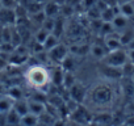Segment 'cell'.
Listing matches in <instances>:
<instances>
[{
  "label": "cell",
  "instance_id": "cell-1",
  "mask_svg": "<svg viewBox=\"0 0 134 126\" xmlns=\"http://www.w3.org/2000/svg\"><path fill=\"white\" fill-rule=\"evenodd\" d=\"M28 83L34 88H43L50 83V74L41 66H33L26 74Z\"/></svg>",
  "mask_w": 134,
  "mask_h": 126
},
{
  "label": "cell",
  "instance_id": "cell-2",
  "mask_svg": "<svg viewBox=\"0 0 134 126\" xmlns=\"http://www.w3.org/2000/svg\"><path fill=\"white\" fill-rule=\"evenodd\" d=\"M127 54L126 51L117 49V50H112L109 53H107V55L104 56L105 60V65L110 66V67H116V68H121L124 67L126 63H127Z\"/></svg>",
  "mask_w": 134,
  "mask_h": 126
},
{
  "label": "cell",
  "instance_id": "cell-3",
  "mask_svg": "<svg viewBox=\"0 0 134 126\" xmlns=\"http://www.w3.org/2000/svg\"><path fill=\"white\" fill-rule=\"evenodd\" d=\"M112 95H113V92H112V89L108 85L100 84V85H97L92 91V95L91 96H92L93 102H96L99 105H105V104H108V102L112 101Z\"/></svg>",
  "mask_w": 134,
  "mask_h": 126
},
{
  "label": "cell",
  "instance_id": "cell-4",
  "mask_svg": "<svg viewBox=\"0 0 134 126\" xmlns=\"http://www.w3.org/2000/svg\"><path fill=\"white\" fill-rule=\"evenodd\" d=\"M67 56V49L63 46V45H57L54 46L53 49L49 50V58L53 60V62H57V63H62V60Z\"/></svg>",
  "mask_w": 134,
  "mask_h": 126
},
{
  "label": "cell",
  "instance_id": "cell-5",
  "mask_svg": "<svg viewBox=\"0 0 134 126\" xmlns=\"http://www.w3.org/2000/svg\"><path fill=\"white\" fill-rule=\"evenodd\" d=\"M17 20L15 9H8V8H2L0 9V22L4 26H8L11 24H15V21Z\"/></svg>",
  "mask_w": 134,
  "mask_h": 126
},
{
  "label": "cell",
  "instance_id": "cell-6",
  "mask_svg": "<svg viewBox=\"0 0 134 126\" xmlns=\"http://www.w3.org/2000/svg\"><path fill=\"white\" fill-rule=\"evenodd\" d=\"M28 105H29V113L34 114V116H42L45 112H46V105L45 102H41V101H36V100H29L28 101Z\"/></svg>",
  "mask_w": 134,
  "mask_h": 126
},
{
  "label": "cell",
  "instance_id": "cell-7",
  "mask_svg": "<svg viewBox=\"0 0 134 126\" xmlns=\"http://www.w3.org/2000/svg\"><path fill=\"white\" fill-rule=\"evenodd\" d=\"M70 95H71L72 100L76 101V102L83 101L84 97H86V92H84V89L82 88V85H79V84H76V83L70 88Z\"/></svg>",
  "mask_w": 134,
  "mask_h": 126
},
{
  "label": "cell",
  "instance_id": "cell-8",
  "mask_svg": "<svg viewBox=\"0 0 134 126\" xmlns=\"http://www.w3.org/2000/svg\"><path fill=\"white\" fill-rule=\"evenodd\" d=\"M105 45H107V47H108L109 51L121 49V46H122V43H121V41H120V36L113 37V33L105 37Z\"/></svg>",
  "mask_w": 134,
  "mask_h": 126
},
{
  "label": "cell",
  "instance_id": "cell-9",
  "mask_svg": "<svg viewBox=\"0 0 134 126\" xmlns=\"http://www.w3.org/2000/svg\"><path fill=\"white\" fill-rule=\"evenodd\" d=\"M127 21H129V19L126 16L118 13V15L114 16V19L112 21V25H113L114 30H121V29H125L127 26Z\"/></svg>",
  "mask_w": 134,
  "mask_h": 126
},
{
  "label": "cell",
  "instance_id": "cell-10",
  "mask_svg": "<svg viewBox=\"0 0 134 126\" xmlns=\"http://www.w3.org/2000/svg\"><path fill=\"white\" fill-rule=\"evenodd\" d=\"M13 109H15L21 117L25 116V114H28V113H29V105H28V101L24 100V99H21V100H16V101L13 102Z\"/></svg>",
  "mask_w": 134,
  "mask_h": 126
},
{
  "label": "cell",
  "instance_id": "cell-11",
  "mask_svg": "<svg viewBox=\"0 0 134 126\" xmlns=\"http://www.w3.org/2000/svg\"><path fill=\"white\" fill-rule=\"evenodd\" d=\"M38 121H40V117L38 116H34L32 113H28V114H25V116L21 117L20 125L21 126H37L38 125Z\"/></svg>",
  "mask_w": 134,
  "mask_h": 126
},
{
  "label": "cell",
  "instance_id": "cell-12",
  "mask_svg": "<svg viewBox=\"0 0 134 126\" xmlns=\"http://www.w3.org/2000/svg\"><path fill=\"white\" fill-rule=\"evenodd\" d=\"M13 100L7 95V96H2L0 97V113H8L12 108H13Z\"/></svg>",
  "mask_w": 134,
  "mask_h": 126
},
{
  "label": "cell",
  "instance_id": "cell-13",
  "mask_svg": "<svg viewBox=\"0 0 134 126\" xmlns=\"http://www.w3.org/2000/svg\"><path fill=\"white\" fill-rule=\"evenodd\" d=\"M118 9H120V13L126 16L127 19L134 16V4L131 2H127V3H122V4H118Z\"/></svg>",
  "mask_w": 134,
  "mask_h": 126
},
{
  "label": "cell",
  "instance_id": "cell-14",
  "mask_svg": "<svg viewBox=\"0 0 134 126\" xmlns=\"http://www.w3.org/2000/svg\"><path fill=\"white\" fill-rule=\"evenodd\" d=\"M63 78H64V74H63V68H55L51 75H50V82L55 85H60L63 84Z\"/></svg>",
  "mask_w": 134,
  "mask_h": 126
},
{
  "label": "cell",
  "instance_id": "cell-15",
  "mask_svg": "<svg viewBox=\"0 0 134 126\" xmlns=\"http://www.w3.org/2000/svg\"><path fill=\"white\" fill-rule=\"evenodd\" d=\"M59 9H60V8H59V5H58V3H57V2H50V3H47V4H46V7H45L43 12H45L46 17H54V16H57V15H58Z\"/></svg>",
  "mask_w": 134,
  "mask_h": 126
},
{
  "label": "cell",
  "instance_id": "cell-16",
  "mask_svg": "<svg viewBox=\"0 0 134 126\" xmlns=\"http://www.w3.org/2000/svg\"><path fill=\"white\" fill-rule=\"evenodd\" d=\"M5 117H7V125H19L21 119V116L13 108L8 113H5Z\"/></svg>",
  "mask_w": 134,
  "mask_h": 126
},
{
  "label": "cell",
  "instance_id": "cell-17",
  "mask_svg": "<svg viewBox=\"0 0 134 126\" xmlns=\"http://www.w3.org/2000/svg\"><path fill=\"white\" fill-rule=\"evenodd\" d=\"M13 101H16V100H21L23 99V89L21 88H19V87H11L9 89H8V93H7Z\"/></svg>",
  "mask_w": 134,
  "mask_h": 126
},
{
  "label": "cell",
  "instance_id": "cell-18",
  "mask_svg": "<svg viewBox=\"0 0 134 126\" xmlns=\"http://www.w3.org/2000/svg\"><path fill=\"white\" fill-rule=\"evenodd\" d=\"M58 45V39H57V36H54V34H49L47 36V38L45 39V42H43V47L46 49V50H50V49H53L54 46H57Z\"/></svg>",
  "mask_w": 134,
  "mask_h": 126
},
{
  "label": "cell",
  "instance_id": "cell-19",
  "mask_svg": "<svg viewBox=\"0 0 134 126\" xmlns=\"http://www.w3.org/2000/svg\"><path fill=\"white\" fill-rule=\"evenodd\" d=\"M91 54H92L93 56H96L97 59H101V58H104V56L107 55V50H104L103 46L93 45V46L91 47Z\"/></svg>",
  "mask_w": 134,
  "mask_h": 126
},
{
  "label": "cell",
  "instance_id": "cell-20",
  "mask_svg": "<svg viewBox=\"0 0 134 126\" xmlns=\"http://www.w3.org/2000/svg\"><path fill=\"white\" fill-rule=\"evenodd\" d=\"M133 39H134V30H126L124 32V34L120 36V41L122 45H129Z\"/></svg>",
  "mask_w": 134,
  "mask_h": 126
},
{
  "label": "cell",
  "instance_id": "cell-21",
  "mask_svg": "<svg viewBox=\"0 0 134 126\" xmlns=\"http://www.w3.org/2000/svg\"><path fill=\"white\" fill-rule=\"evenodd\" d=\"M47 36H49V32H47V30H45V29L42 28V29H41V30H38V33L36 34V39H37V42H38V43L43 45V42H45V39L47 38Z\"/></svg>",
  "mask_w": 134,
  "mask_h": 126
},
{
  "label": "cell",
  "instance_id": "cell-22",
  "mask_svg": "<svg viewBox=\"0 0 134 126\" xmlns=\"http://www.w3.org/2000/svg\"><path fill=\"white\" fill-rule=\"evenodd\" d=\"M63 84H64V87H67V88H71L75 83H74V76L70 74V72H67V74H64V78H63Z\"/></svg>",
  "mask_w": 134,
  "mask_h": 126
},
{
  "label": "cell",
  "instance_id": "cell-23",
  "mask_svg": "<svg viewBox=\"0 0 134 126\" xmlns=\"http://www.w3.org/2000/svg\"><path fill=\"white\" fill-rule=\"evenodd\" d=\"M0 2H2L3 8H8V9H15L19 4L16 0H0Z\"/></svg>",
  "mask_w": 134,
  "mask_h": 126
},
{
  "label": "cell",
  "instance_id": "cell-24",
  "mask_svg": "<svg viewBox=\"0 0 134 126\" xmlns=\"http://www.w3.org/2000/svg\"><path fill=\"white\" fill-rule=\"evenodd\" d=\"M127 58L130 59L131 63H134V49H131V50L127 51Z\"/></svg>",
  "mask_w": 134,
  "mask_h": 126
},
{
  "label": "cell",
  "instance_id": "cell-25",
  "mask_svg": "<svg viewBox=\"0 0 134 126\" xmlns=\"http://www.w3.org/2000/svg\"><path fill=\"white\" fill-rule=\"evenodd\" d=\"M53 126H66V123H64V121H62V119H57V121L53 122Z\"/></svg>",
  "mask_w": 134,
  "mask_h": 126
},
{
  "label": "cell",
  "instance_id": "cell-26",
  "mask_svg": "<svg viewBox=\"0 0 134 126\" xmlns=\"http://www.w3.org/2000/svg\"><path fill=\"white\" fill-rule=\"evenodd\" d=\"M127 2H131V0H117L118 4H122V3H127Z\"/></svg>",
  "mask_w": 134,
  "mask_h": 126
},
{
  "label": "cell",
  "instance_id": "cell-27",
  "mask_svg": "<svg viewBox=\"0 0 134 126\" xmlns=\"http://www.w3.org/2000/svg\"><path fill=\"white\" fill-rule=\"evenodd\" d=\"M2 8H3V7H2V2H0V9H2Z\"/></svg>",
  "mask_w": 134,
  "mask_h": 126
}]
</instances>
